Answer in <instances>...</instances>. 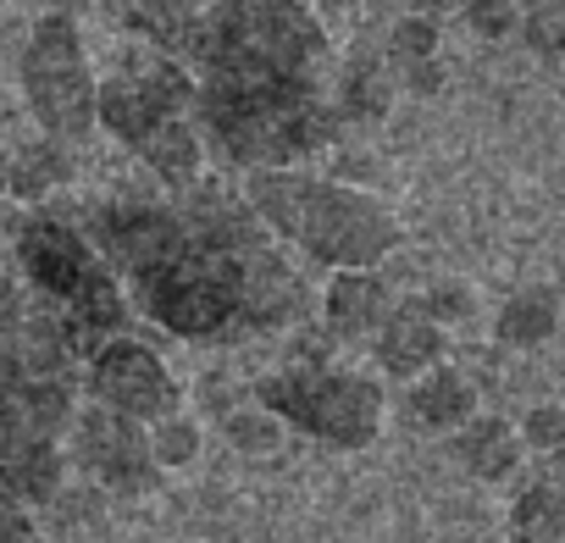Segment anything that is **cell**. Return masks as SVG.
I'll use <instances>...</instances> for the list:
<instances>
[{
	"label": "cell",
	"mask_w": 565,
	"mask_h": 543,
	"mask_svg": "<svg viewBox=\"0 0 565 543\" xmlns=\"http://www.w3.org/2000/svg\"><path fill=\"white\" fill-rule=\"evenodd\" d=\"M510 543H565V499L548 471L510 499Z\"/></svg>",
	"instance_id": "d6986e66"
},
{
	"label": "cell",
	"mask_w": 565,
	"mask_h": 543,
	"mask_svg": "<svg viewBox=\"0 0 565 543\" xmlns=\"http://www.w3.org/2000/svg\"><path fill=\"white\" fill-rule=\"evenodd\" d=\"M306 7H311V0H306Z\"/></svg>",
	"instance_id": "f546056e"
},
{
	"label": "cell",
	"mask_w": 565,
	"mask_h": 543,
	"mask_svg": "<svg viewBox=\"0 0 565 543\" xmlns=\"http://www.w3.org/2000/svg\"><path fill=\"white\" fill-rule=\"evenodd\" d=\"M249 216L271 233L300 244L328 272H377L399 249V216L355 183H333L317 172H249L244 194Z\"/></svg>",
	"instance_id": "3957f363"
},
{
	"label": "cell",
	"mask_w": 565,
	"mask_h": 543,
	"mask_svg": "<svg viewBox=\"0 0 565 543\" xmlns=\"http://www.w3.org/2000/svg\"><path fill=\"white\" fill-rule=\"evenodd\" d=\"M222 433H227V444L238 449V455H271L277 444H282V427L260 411V405H244V411H227V422H222Z\"/></svg>",
	"instance_id": "603a6c76"
},
{
	"label": "cell",
	"mask_w": 565,
	"mask_h": 543,
	"mask_svg": "<svg viewBox=\"0 0 565 543\" xmlns=\"http://www.w3.org/2000/svg\"><path fill=\"white\" fill-rule=\"evenodd\" d=\"M416 7H422V18H438V12H455L460 0H416Z\"/></svg>",
	"instance_id": "83f0119b"
},
{
	"label": "cell",
	"mask_w": 565,
	"mask_h": 543,
	"mask_svg": "<svg viewBox=\"0 0 565 543\" xmlns=\"http://www.w3.org/2000/svg\"><path fill=\"white\" fill-rule=\"evenodd\" d=\"M521 438H515V422L504 416H488L477 411L466 427L449 433V460L471 477V482H510L521 471Z\"/></svg>",
	"instance_id": "9a60e30c"
},
{
	"label": "cell",
	"mask_w": 565,
	"mask_h": 543,
	"mask_svg": "<svg viewBox=\"0 0 565 543\" xmlns=\"http://www.w3.org/2000/svg\"><path fill=\"white\" fill-rule=\"evenodd\" d=\"M134 156H139L167 189H194V178H200V167H205V139H200L194 117H172V123H161L150 139H139Z\"/></svg>",
	"instance_id": "e0dca14e"
},
{
	"label": "cell",
	"mask_w": 565,
	"mask_h": 543,
	"mask_svg": "<svg viewBox=\"0 0 565 543\" xmlns=\"http://www.w3.org/2000/svg\"><path fill=\"white\" fill-rule=\"evenodd\" d=\"M145 444H150L156 471L167 477V471H183V466H194V460H200L205 433H200V422H194V416L172 411V416H161V422H150V427H145Z\"/></svg>",
	"instance_id": "7402d4cb"
},
{
	"label": "cell",
	"mask_w": 565,
	"mask_h": 543,
	"mask_svg": "<svg viewBox=\"0 0 565 543\" xmlns=\"http://www.w3.org/2000/svg\"><path fill=\"white\" fill-rule=\"evenodd\" d=\"M128 289L139 311L183 344H238L306 317L295 260L222 189H189L178 200V244Z\"/></svg>",
	"instance_id": "7a4b0ae2"
},
{
	"label": "cell",
	"mask_w": 565,
	"mask_h": 543,
	"mask_svg": "<svg viewBox=\"0 0 565 543\" xmlns=\"http://www.w3.org/2000/svg\"><path fill=\"white\" fill-rule=\"evenodd\" d=\"M183 62L200 67V139L249 172H289L344 128L339 56L306 0H211Z\"/></svg>",
	"instance_id": "6da1fadb"
},
{
	"label": "cell",
	"mask_w": 565,
	"mask_h": 543,
	"mask_svg": "<svg viewBox=\"0 0 565 543\" xmlns=\"http://www.w3.org/2000/svg\"><path fill=\"white\" fill-rule=\"evenodd\" d=\"M372 355H377V366H383L388 377L411 383V377L444 366V355H449V333H444V328L422 311V300L411 295V300H394V311H388L383 328L372 333Z\"/></svg>",
	"instance_id": "7c38bea8"
},
{
	"label": "cell",
	"mask_w": 565,
	"mask_h": 543,
	"mask_svg": "<svg viewBox=\"0 0 565 543\" xmlns=\"http://www.w3.org/2000/svg\"><path fill=\"white\" fill-rule=\"evenodd\" d=\"M7 161H12V150H0V194H7Z\"/></svg>",
	"instance_id": "f1b7e54d"
},
{
	"label": "cell",
	"mask_w": 565,
	"mask_h": 543,
	"mask_svg": "<svg viewBox=\"0 0 565 543\" xmlns=\"http://www.w3.org/2000/svg\"><path fill=\"white\" fill-rule=\"evenodd\" d=\"M18 266L29 278V295L51 306L62 322L67 344L78 361H89L100 344L128 333V300L122 284L111 278V266L89 249V238L67 216H29L18 227Z\"/></svg>",
	"instance_id": "277c9868"
},
{
	"label": "cell",
	"mask_w": 565,
	"mask_h": 543,
	"mask_svg": "<svg viewBox=\"0 0 565 543\" xmlns=\"http://www.w3.org/2000/svg\"><path fill=\"white\" fill-rule=\"evenodd\" d=\"M394 73L383 56H355L350 67H339V111L344 117H383L394 106Z\"/></svg>",
	"instance_id": "44dd1931"
},
{
	"label": "cell",
	"mask_w": 565,
	"mask_h": 543,
	"mask_svg": "<svg viewBox=\"0 0 565 543\" xmlns=\"http://www.w3.org/2000/svg\"><path fill=\"white\" fill-rule=\"evenodd\" d=\"M383 62H388L394 84H405L411 95H433L438 89V23L422 12L399 18L383 45Z\"/></svg>",
	"instance_id": "2e32d148"
},
{
	"label": "cell",
	"mask_w": 565,
	"mask_h": 543,
	"mask_svg": "<svg viewBox=\"0 0 565 543\" xmlns=\"http://www.w3.org/2000/svg\"><path fill=\"white\" fill-rule=\"evenodd\" d=\"M255 405L328 449H372L388 416V394L372 372L333 361H289L255 383Z\"/></svg>",
	"instance_id": "5b68a950"
},
{
	"label": "cell",
	"mask_w": 565,
	"mask_h": 543,
	"mask_svg": "<svg viewBox=\"0 0 565 543\" xmlns=\"http://www.w3.org/2000/svg\"><path fill=\"white\" fill-rule=\"evenodd\" d=\"M399 416H405V427L422 433V438H449L455 427H466V422L477 416V388H471L466 372L433 366V372L411 377V388H405V400H399Z\"/></svg>",
	"instance_id": "5bb4252c"
},
{
	"label": "cell",
	"mask_w": 565,
	"mask_h": 543,
	"mask_svg": "<svg viewBox=\"0 0 565 543\" xmlns=\"http://www.w3.org/2000/svg\"><path fill=\"white\" fill-rule=\"evenodd\" d=\"M172 117H194V78L161 51H145L117 78L95 84V128L128 150Z\"/></svg>",
	"instance_id": "ba28073f"
},
{
	"label": "cell",
	"mask_w": 565,
	"mask_h": 543,
	"mask_svg": "<svg viewBox=\"0 0 565 543\" xmlns=\"http://www.w3.org/2000/svg\"><path fill=\"white\" fill-rule=\"evenodd\" d=\"M515 438H521V449H532L537 460H554V455H559V444H565V411H559L554 400L532 405V411L521 416Z\"/></svg>",
	"instance_id": "cb8c5ba5"
},
{
	"label": "cell",
	"mask_w": 565,
	"mask_h": 543,
	"mask_svg": "<svg viewBox=\"0 0 565 543\" xmlns=\"http://www.w3.org/2000/svg\"><path fill=\"white\" fill-rule=\"evenodd\" d=\"M394 311V289L377 272H333V284L322 289V333L328 344H366L383 317Z\"/></svg>",
	"instance_id": "4fadbf2b"
},
{
	"label": "cell",
	"mask_w": 565,
	"mask_h": 543,
	"mask_svg": "<svg viewBox=\"0 0 565 543\" xmlns=\"http://www.w3.org/2000/svg\"><path fill=\"white\" fill-rule=\"evenodd\" d=\"M559 333V295L548 284H532V289H515L499 317H493V339L504 350H543L548 339Z\"/></svg>",
	"instance_id": "ac0fdd59"
},
{
	"label": "cell",
	"mask_w": 565,
	"mask_h": 543,
	"mask_svg": "<svg viewBox=\"0 0 565 543\" xmlns=\"http://www.w3.org/2000/svg\"><path fill=\"white\" fill-rule=\"evenodd\" d=\"M34 537V510L0 499V543H29Z\"/></svg>",
	"instance_id": "4316f807"
},
{
	"label": "cell",
	"mask_w": 565,
	"mask_h": 543,
	"mask_svg": "<svg viewBox=\"0 0 565 543\" xmlns=\"http://www.w3.org/2000/svg\"><path fill=\"white\" fill-rule=\"evenodd\" d=\"M73 344L45 300L0 278V388L7 383H73Z\"/></svg>",
	"instance_id": "30bf717a"
},
{
	"label": "cell",
	"mask_w": 565,
	"mask_h": 543,
	"mask_svg": "<svg viewBox=\"0 0 565 543\" xmlns=\"http://www.w3.org/2000/svg\"><path fill=\"white\" fill-rule=\"evenodd\" d=\"M62 183H73V156H67V145H29V150H18L12 161H7V194H18V200H45L51 189H62Z\"/></svg>",
	"instance_id": "ffe728a7"
},
{
	"label": "cell",
	"mask_w": 565,
	"mask_h": 543,
	"mask_svg": "<svg viewBox=\"0 0 565 543\" xmlns=\"http://www.w3.org/2000/svg\"><path fill=\"white\" fill-rule=\"evenodd\" d=\"M422 300V311L449 333V322H460V317H471V295L460 289V284H438V289H427V295H416Z\"/></svg>",
	"instance_id": "484cf974"
},
{
	"label": "cell",
	"mask_w": 565,
	"mask_h": 543,
	"mask_svg": "<svg viewBox=\"0 0 565 543\" xmlns=\"http://www.w3.org/2000/svg\"><path fill=\"white\" fill-rule=\"evenodd\" d=\"M89 405H100V411H111V416H128V422H139V427H150V422H161V416H172V411H183V388H178V377L167 372V361L145 344V339H111V344H100L89 361Z\"/></svg>",
	"instance_id": "9c48e42d"
},
{
	"label": "cell",
	"mask_w": 565,
	"mask_h": 543,
	"mask_svg": "<svg viewBox=\"0 0 565 543\" xmlns=\"http://www.w3.org/2000/svg\"><path fill=\"white\" fill-rule=\"evenodd\" d=\"M67 460H78L106 493H150L161 482L145 427L128 416H111L100 405H78L67 427Z\"/></svg>",
	"instance_id": "8fae6325"
},
{
	"label": "cell",
	"mask_w": 565,
	"mask_h": 543,
	"mask_svg": "<svg viewBox=\"0 0 565 543\" xmlns=\"http://www.w3.org/2000/svg\"><path fill=\"white\" fill-rule=\"evenodd\" d=\"M460 12H466L471 34H482V40H510L521 23L510 0H460Z\"/></svg>",
	"instance_id": "d4e9b609"
},
{
	"label": "cell",
	"mask_w": 565,
	"mask_h": 543,
	"mask_svg": "<svg viewBox=\"0 0 565 543\" xmlns=\"http://www.w3.org/2000/svg\"><path fill=\"white\" fill-rule=\"evenodd\" d=\"M78 411L73 383L0 388V499L40 510L67 482V427Z\"/></svg>",
	"instance_id": "8992f818"
},
{
	"label": "cell",
	"mask_w": 565,
	"mask_h": 543,
	"mask_svg": "<svg viewBox=\"0 0 565 543\" xmlns=\"http://www.w3.org/2000/svg\"><path fill=\"white\" fill-rule=\"evenodd\" d=\"M95 67L78 23L67 12H51L34 23L23 45V95L34 123L51 134V145H78L95 128Z\"/></svg>",
	"instance_id": "52a82bcc"
}]
</instances>
